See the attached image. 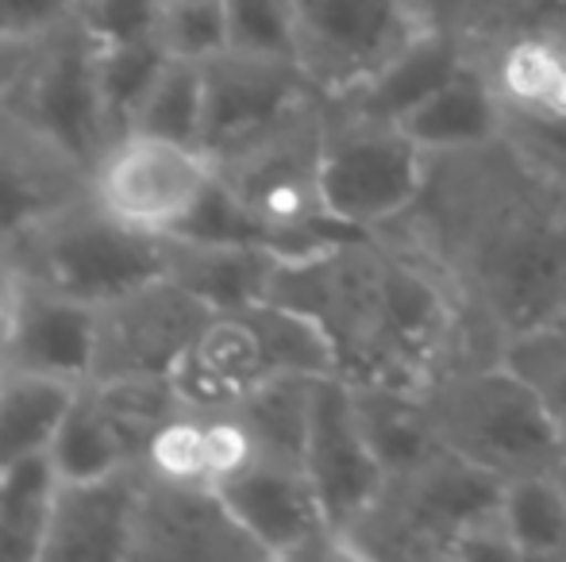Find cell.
<instances>
[{
    "label": "cell",
    "instance_id": "8992f818",
    "mask_svg": "<svg viewBox=\"0 0 566 562\" xmlns=\"http://www.w3.org/2000/svg\"><path fill=\"white\" fill-rule=\"evenodd\" d=\"M420 401L440 447L501 481L552 470L566 447L544 405L501 359L436 378Z\"/></svg>",
    "mask_w": 566,
    "mask_h": 562
},
{
    "label": "cell",
    "instance_id": "52a82bcc",
    "mask_svg": "<svg viewBox=\"0 0 566 562\" xmlns=\"http://www.w3.org/2000/svg\"><path fill=\"white\" fill-rule=\"evenodd\" d=\"M20 282L105 305L135 285L166 274V235H150L108 216L93 193L35 224L8 255Z\"/></svg>",
    "mask_w": 566,
    "mask_h": 562
},
{
    "label": "cell",
    "instance_id": "5bb4252c",
    "mask_svg": "<svg viewBox=\"0 0 566 562\" xmlns=\"http://www.w3.org/2000/svg\"><path fill=\"white\" fill-rule=\"evenodd\" d=\"M220 497L247 528V536L266 551V559H350L339 532L324 517L305 463L297 458L262 455L239 478L220 486Z\"/></svg>",
    "mask_w": 566,
    "mask_h": 562
},
{
    "label": "cell",
    "instance_id": "484cf974",
    "mask_svg": "<svg viewBox=\"0 0 566 562\" xmlns=\"http://www.w3.org/2000/svg\"><path fill=\"white\" fill-rule=\"evenodd\" d=\"M501 517L516 559L566 562V494L552 470L509 478Z\"/></svg>",
    "mask_w": 566,
    "mask_h": 562
},
{
    "label": "cell",
    "instance_id": "9a60e30c",
    "mask_svg": "<svg viewBox=\"0 0 566 562\" xmlns=\"http://www.w3.org/2000/svg\"><path fill=\"white\" fill-rule=\"evenodd\" d=\"M205 74V120L201 150L217 158L220 150L259 136L274 120L316 97V85L290 54H259V51H224L201 62Z\"/></svg>",
    "mask_w": 566,
    "mask_h": 562
},
{
    "label": "cell",
    "instance_id": "7c38bea8",
    "mask_svg": "<svg viewBox=\"0 0 566 562\" xmlns=\"http://www.w3.org/2000/svg\"><path fill=\"white\" fill-rule=\"evenodd\" d=\"M212 316V305L170 274L150 278L119 297L97 305V354L93 378L163 374L174 378L178 362L193 347L197 331Z\"/></svg>",
    "mask_w": 566,
    "mask_h": 562
},
{
    "label": "cell",
    "instance_id": "4dcf8cb0",
    "mask_svg": "<svg viewBox=\"0 0 566 562\" xmlns=\"http://www.w3.org/2000/svg\"><path fill=\"white\" fill-rule=\"evenodd\" d=\"M501 362L528 385L566 439V324L547 320L509 331L501 339Z\"/></svg>",
    "mask_w": 566,
    "mask_h": 562
},
{
    "label": "cell",
    "instance_id": "7a4b0ae2",
    "mask_svg": "<svg viewBox=\"0 0 566 562\" xmlns=\"http://www.w3.org/2000/svg\"><path fill=\"white\" fill-rule=\"evenodd\" d=\"M266 297L321 324L347 382L424 390L501 359L497 331L474 320L448 278L394 227L347 232L282 258Z\"/></svg>",
    "mask_w": 566,
    "mask_h": 562
},
{
    "label": "cell",
    "instance_id": "83f0119b",
    "mask_svg": "<svg viewBox=\"0 0 566 562\" xmlns=\"http://www.w3.org/2000/svg\"><path fill=\"white\" fill-rule=\"evenodd\" d=\"M321 378H270L259 390H251L235 409L247 416L262 455L274 458H297L305 463V435H308V413H313V390Z\"/></svg>",
    "mask_w": 566,
    "mask_h": 562
},
{
    "label": "cell",
    "instance_id": "ba28073f",
    "mask_svg": "<svg viewBox=\"0 0 566 562\" xmlns=\"http://www.w3.org/2000/svg\"><path fill=\"white\" fill-rule=\"evenodd\" d=\"M424 147L397 120L324 97V201L350 232H378L424 185Z\"/></svg>",
    "mask_w": 566,
    "mask_h": 562
},
{
    "label": "cell",
    "instance_id": "ac0fdd59",
    "mask_svg": "<svg viewBox=\"0 0 566 562\" xmlns=\"http://www.w3.org/2000/svg\"><path fill=\"white\" fill-rule=\"evenodd\" d=\"M135 497H139V466L85 481L59 478L43 562H127Z\"/></svg>",
    "mask_w": 566,
    "mask_h": 562
},
{
    "label": "cell",
    "instance_id": "2e32d148",
    "mask_svg": "<svg viewBox=\"0 0 566 562\" xmlns=\"http://www.w3.org/2000/svg\"><path fill=\"white\" fill-rule=\"evenodd\" d=\"M305 470L324 505V517L339 536L374 501V494L381 489V478H386V466L374 455L370 439H366L363 424H358L347 378L339 374L321 378L313 390Z\"/></svg>",
    "mask_w": 566,
    "mask_h": 562
},
{
    "label": "cell",
    "instance_id": "f35d334b",
    "mask_svg": "<svg viewBox=\"0 0 566 562\" xmlns=\"http://www.w3.org/2000/svg\"><path fill=\"white\" fill-rule=\"evenodd\" d=\"M20 278L12 266L0 258V367L8 362L15 343V320H20Z\"/></svg>",
    "mask_w": 566,
    "mask_h": 562
},
{
    "label": "cell",
    "instance_id": "e575fe53",
    "mask_svg": "<svg viewBox=\"0 0 566 562\" xmlns=\"http://www.w3.org/2000/svg\"><path fill=\"white\" fill-rule=\"evenodd\" d=\"M228 46L259 54H293V0H224Z\"/></svg>",
    "mask_w": 566,
    "mask_h": 562
},
{
    "label": "cell",
    "instance_id": "f1b7e54d",
    "mask_svg": "<svg viewBox=\"0 0 566 562\" xmlns=\"http://www.w3.org/2000/svg\"><path fill=\"white\" fill-rule=\"evenodd\" d=\"M166 62H170V51H166L158 35L124 39V43H97V85L113 139L132 128L143 97L150 93V85L163 74Z\"/></svg>",
    "mask_w": 566,
    "mask_h": 562
},
{
    "label": "cell",
    "instance_id": "44dd1931",
    "mask_svg": "<svg viewBox=\"0 0 566 562\" xmlns=\"http://www.w3.org/2000/svg\"><path fill=\"white\" fill-rule=\"evenodd\" d=\"M285 255L243 243H205L189 235H166V274L193 289L212 308H239L266 300L270 278Z\"/></svg>",
    "mask_w": 566,
    "mask_h": 562
},
{
    "label": "cell",
    "instance_id": "603a6c76",
    "mask_svg": "<svg viewBox=\"0 0 566 562\" xmlns=\"http://www.w3.org/2000/svg\"><path fill=\"white\" fill-rule=\"evenodd\" d=\"M74 393L77 382L0 367V474L23 458L51 450Z\"/></svg>",
    "mask_w": 566,
    "mask_h": 562
},
{
    "label": "cell",
    "instance_id": "d6a6232c",
    "mask_svg": "<svg viewBox=\"0 0 566 562\" xmlns=\"http://www.w3.org/2000/svg\"><path fill=\"white\" fill-rule=\"evenodd\" d=\"M158 39L178 59L205 62L228 46L224 0H158Z\"/></svg>",
    "mask_w": 566,
    "mask_h": 562
},
{
    "label": "cell",
    "instance_id": "4fadbf2b",
    "mask_svg": "<svg viewBox=\"0 0 566 562\" xmlns=\"http://www.w3.org/2000/svg\"><path fill=\"white\" fill-rule=\"evenodd\" d=\"M220 489L174 486L139 470L132 559L127 562H262Z\"/></svg>",
    "mask_w": 566,
    "mask_h": 562
},
{
    "label": "cell",
    "instance_id": "d6986e66",
    "mask_svg": "<svg viewBox=\"0 0 566 562\" xmlns=\"http://www.w3.org/2000/svg\"><path fill=\"white\" fill-rule=\"evenodd\" d=\"M20 320L4 367L35 370L62 382H90L97 354V305L20 282Z\"/></svg>",
    "mask_w": 566,
    "mask_h": 562
},
{
    "label": "cell",
    "instance_id": "9c48e42d",
    "mask_svg": "<svg viewBox=\"0 0 566 562\" xmlns=\"http://www.w3.org/2000/svg\"><path fill=\"white\" fill-rule=\"evenodd\" d=\"M0 105L54 139L62 150L82 158L90 170L101 150L113 142L97 85V39L77 15H70L31 46L20 77Z\"/></svg>",
    "mask_w": 566,
    "mask_h": 562
},
{
    "label": "cell",
    "instance_id": "60d3db41",
    "mask_svg": "<svg viewBox=\"0 0 566 562\" xmlns=\"http://www.w3.org/2000/svg\"><path fill=\"white\" fill-rule=\"evenodd\" d=\"M552 474H555V481H559V486H563V494H566V447H563V455L555 458Z\"/></svg>",
    "mask_w": 566,
    "mask_h": 562
},
{
    "label": "cell",
    "instance_id": "74e56055",
    "mask_svg": "<svg viewBox=\"0 0 566 562\" xmlns=\"http://www.w3.org/2000/svg\"><path fill=\"white\" fill-rule=\"evenodd\" d=\"M77 12V0H0V39H43Z\"/></svg>",
    "mask_w": 566,
    "mask_h": 562
},
{
    "label": "cell",
    "instance_id": "6da1fadb",
    "mask_svg": "<svg viewBox=\"0 0 566 562\" xmlns=\"http://www.w3.org/2000/svg\"><path fill=\"white\" fill-rule=\"evenodd\" d=\"M424 185L397 235L412 243L474 320L501 339L566 316V189L505 139L424 150Z\"/></svg>",
    "mask_w": 566,
    "mask_h": 562
},
{
    "label": "cell",
    "instance_id": "d4e9b609",
    "mask_svg": "<svg viewBox=\"0 0 566 562\" xmlns=\"http://www.w3.org/2000/svg\"><path fill=\"white\" fill-rule=\"evenodd\" d=\"M54 489L51 455L23 458L0 474V562H43Z\"/></svg>",
    "mask_w": 566,
    "mask_h": 562
},
{
    "label": "cell",
    "instance_id": "d590c367",
    "mask_svg": "<svg viewBox=\"0 0 566 562\" xmlns=\"http://www.w3.org/2000/svg\"><path fill=\"white\" fill-rule=\"evenodd\" d=\"M74 15L97 43L158 35V0H77Z\"/></svg>",
    "mask_w": 566,
    "mask_h": 562
},
{
    "label": "cell",
    "instance_id": "cb8c5ba5",
    "mask_svg": "<svg viewBox=\"0 0 566 562\" xmlns=\"http://www.w3.org/2000/svg\"><path fill=\"white\" fill-rule=\"evenodd\" d=\"M347 385H350L358 424H363L366 439H370L374 455L381 458L386 470L409 466L417 458H424L428 450L440 447V439L432 435V424L424 416L420 390L389 385V382H347Z\"/></svg>",
    "mask_w": 566,
    "mask_h": 562
},
{
    "label": "cell",
    "instance_id": "f546056e",
    "mask_svg": "<svg viewBox=\"0 0 566 562\" xmlns=\"http://www.w3.org/2000/svg\"><path fill=\"white\" fill-rule=\"evenodd\" d=\"M201 120H205L201 62L170 54V62H166L163 74L155 77V85H150V93L143 97L139 113H135L127 131H143V136L201 147Z\"/></svg>",
    "mask_w": 566,
    "mask_h": 562
},
{
    "label": "cell",
    "instance_id": "1f68e13d",
    "mask_svg": "<svg viewBox=\"0 0 566 562\" xmlns=\"http://www.w3.org/2000/svg\"><path fill=\"white\" fill-rule=\"evenodd\" d=\"M139 470L158 481H174V486H212L209 413L201 405L181 401L147 439L139 455Z\"/></svg>",
    "mask_w": 566,
    "mask_h": 562
},
{
    "label": "cell",
    "instance_id": "30bf717a",
    "mask_svg": "<svg viewBox=\"0 0 566 562\" xmlns=\"http://www.w3.org/2000/svg\"><path fill=\"white\" fill-rule=\"evenodd\" d=\"M212 173V158L193 142L124 131L93 162L90 193L119 224L170 235L197 209Z\"/></svg>",
    "mask_w": 566,
    "mask_h": 562
},
{
    "label": "cell",
    "instance_id": "ab89813d",
    "mask_svg": "<svg viewBox=\"0 0 566 562\" xmlns=\"http://www.w3.org/2000/svg\"><path fill=\"white\" fill-rule=\"evenodd\" d=\"M35 43L39 39H0V100H4V93L12 89V82L20 77L23 62H28Z\"/></svg>",
    "mask_w": 566,
    "mask_h": 562
},
{
    "label": "cell",
    "instance_id": "e0dca14e",
    "mask_svg": "<svg viewBox=\"0 0 566 562\" xmlns=\"http://www.w3.org/2000/svg\"><path fill=\"white\" fill-rule=\"evenodd\" d=\"M90 193V166L0 105V255Z\"/></svg>",
    "mask_w": 566,
    "mask_h": 562
},
{
    "label": "cell",
    "instance_id": "5b68a950",
    "mask_svg": "<svg viewBox=\"0 0 566 562\" xmlns=\"http://www.w3.org/2000/svg\"><path fill=\"white\" fill-rule=\"evenodd\" d=\"M285 374H339L336 351L313 316L266 297L239 308H212L174 370V385L186 405L220 409Z\"/></svg>",
    "mask_w": 566,
    "mask_h": 562
},
{
    "label": "cell",
    "instance_id": "277c9868",
    "mask_svg": "<svg viewBox=\"0 0 566 562\" xmlns=\"http://www.w3.org/2000/svg\"><path fill=\"white\" fill-rule=\"evenodd\" d=\"M235 201L266 227L285 258L347 235L324 201V93L212 158Z\"/></svg>",
    "mask_w": 566,
    "mask_h": 562
},
{
    "label": "cell",
    "instance_id": "836d02e7",
    "mask_svg": "<svg viewBox=\"0 0 566 562\" xmlns=\"http://www.w3.org/2000/svg\"><path fill=\"white\" fill-rule=\"evenodd\" d=\"M501 139L536 173L566 189V116L532 113V108L501 100Z\"/></svg>",
    "mask_w": 566,
    "mask_h": 562
},
{
    "label": "cell",
    "instance_id": "ffe728a7",
    "mask_svg": "<svg viewBox=\"0 0 566 562\" xmlns=\"http://www.w3.org/2000/svg\"><path fill=\"white\" fill-rule=\"evenodd\" d=\"M462 66H467V46H462V39L454 35L451 28H443V23L428 20L386 66L374 70L355 89L336 93V97L363 108V113L401 120L420 100L432 97L440 85H448Z\"/></svg>",
    "mask_w": 566,
    "mask_h": 562
},
{
    "label": "cell",
    "instance_id": "8d00e7d4",
    "mask_svg": "<svg viewBox=\"0 0 566 562\" xmlns=\"http://www.w3.org/2000/svg\"><path fill=\"white\" fill-rule=\"evenodd\" d=\"M501 15H521V20H532L566 43V0H467L462 12L454 15L451 31L454 35H467V31L485 28V23L501 20Z\"/></svg>",
    "mask_w": 566,
    "mask_h": 562
},
{
    "label": "cell",
    "instance_id": "3957f363",
    "mask_svg": "<svg viewBox=\"0 0 566 562\" xmlns=\"http://www.w3.org/2000/svg\"><path fill=\"white\" fill-rule=\"evenodd\" d=\"M501 494V478L436 447L386 470L374 501L339 540L350 559H516Z\"/></svg>",
    "mask_w": 566,
    "mask_h": 562
},
{
    "label": "cell",
    "instance_id": "4316f807",
    "mask_svg": "<svg viewBox=\"0 0 566 562\" xmlns=\"http://www.w3.org/2000/svg\"><path fill=\"white\" fill-rule=\"evenodd\" d=\"M46 455H51L54 474L66 481L105 478V474H116L124 466H135L132 450L124 447L116 427L101 413L90 382L77 385L74 401H70L66 416L59 424V435H54Z\"/></svg>",
    "mask_w": 566,
    "mask_h": 562
},
{
    "label": "cell",
    "instance_id": "7402d4cb",
    "mask_svg": "<svg viewBox=\"0 0 566 562\" xmlns=\"http://www.w3.org/2000/svg\"><path fill=\"white\" fill-rule=\"evenodd\" d=\"M397 124L424 150L478 147L501 136V105L482 70L467 62L448 85H440Z\"/></svg>",
    "mask_w": 566,
    "mask_h": 562
},
{
    "label": "cell",
    "instance_id": "b9f144b4",
    "mask_svg": "<svg viewBox=\"0 0 566 562\" xmlns=\"http://www.w3.org/2000/svg\"><path fill=\"white\" fill-rule=\"evenodd\" d=\"M563 324H566V316H563Z\"/></svg>",
    "mask_w": 566,
    "mask_h": 562
},
{
    "label": "cell",
    "instance_id": "8fae6325",
    "mask_svg": "<svg viewBox=\"0 0 566 562\" xmlns=\"http://www.w3.org/2000/svg\"><path fill=\"white\" fill-rule=\"evenodd\" d=\"M424 23L420 0H293V54L308 82L336 97L386 66Z\"/></svg>",
    "mask_w": 566,
    "mask_h": 562
}]
</instances>
